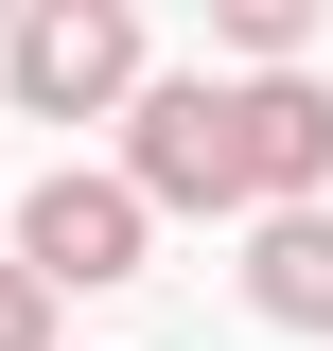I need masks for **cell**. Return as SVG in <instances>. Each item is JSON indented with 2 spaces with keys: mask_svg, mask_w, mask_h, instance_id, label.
Returning a JSON list of instances; mask_svg holds the SVG:
<instances>
[{
  "mask_svg": "<svg viewBox=\"0 0 333 351\" xmlns=\"http://www.w3.org/2000/svg\"><path fill=\"white\" fill-rule=\"evenodd\" d=\"M246 316L263 334H333V193L246 211Z\"/></svg>",
  "mask_w": 333,
  "mask_h": 351,
  "instance_id": "4",
  "label": "cell"
},
{
  "mask_svg": "<svg viewBox=\"0 0 333 351\" xmlns=\"http://www.w3.org/2000/svg\"><path fill=\"white\" fill-rule=\"evenodd\" d=\"M333 0H210V53H246V71H281V53H316Z\"/></svg>",
  "mask_w": 333,
  "mask_h": 351,
  "instance_id": "6",
  "label": "cell"
},
{
  "mask_svg": "<svg viewBox=\"0 0 333 351\" xmlns=\"http://www.w3.org/2000/svg\"><path fill=\"white\" fill-rule=\"evenodd\" d=\"M18 246L71 281V299H106V281H140V246H158V193H140L123 158L88 176V158H53L36 193H18Z\"/></svg>",
  "mask_w": 333,
  "mask_h": 351,
  "instance_id": "3",
  "label": "cell"
},
{
  "mask_svg": "<svg viewBox=\"0 0 333 351\" xmlns=\"http://www.w3.org/2000/svg\"><path fill=\"white\" fill-rule=\"evenodd\" d=\"M246 176H263V211H281V193H333V88L298 71H246Z\"/></svg>",
  "mask_w": 333,
  "mask_h": 351,
  "instance_id": "5",
  "label": "cell"
},
{
  "mask_svg": "<svg viewBox=\"0 0 333 351\" xmlns=\"http://www.w3.org/2000/svg\"><path fill=\"white\" fill-rule=\"evenodd\" d=\"M53 299H71V281H53L36 246H0V351H53Z\"/></svg>",
  "mask_w": 333,
  "mask_h": 351,
  "instance_id": "7",
  "label": "cell"
},
{
  "mask_svg": "<svg viewBox=\"0 0 333 351\" xmlns=\"http://www.w3.org/2000/svg\"><path fill=\"white\" fill-rule=\"evenodd\" d=\"M0 88H18V123H123L140 106V0H18Z\"/></svg>",
  "mask_w": 333,
  "mask_h": 351,
  "instance_id": "2",
  "label": "cell"
},
{
  "mask_svg": "<svg viewBox=\"0 0 333 351\" xmlns=\"http://www.w3.org/2000/svg\"><path fill=\"white\" fill-rule=\"evenodd\" d=\"M0 36H18V0H0Z\"/></svg>",
  "mask_w": 333,
  "mask_h": 351,
  "instance_id": "8",
  "label": "cell"
},
{
  "mask_svg": "<svg viewBox=\"0 0 333 351\" xmlns=\"http://www.w3.org/2000/svg\"><path fill=\"white\" fill-rule=\"evenodd\" d=\"M123 176L158 211H263V176H246V71H140Z\"/></svg>",
  "mask_w": 333,
  "mask_h": 351,
  "instance_id": "1",
  "label": "cell"
}]
</instances>
